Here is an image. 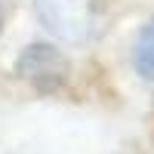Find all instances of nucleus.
<instances>
[{
  "mask_svg": "<svg viewBox=\"0 0 154 154\" xmlns=\"http://www.w3.org/2000/svg\"><path fill=\"white\" fill-rule=\"evenodd\" d=\"M40 25L65 43H89L105 31V0H34Z\"/></svg>",
  "mask_w": 154,
  "mask_h": 154,
  "instance_id": "1",
  "label": "nucleus"
},
{
  "mask_svg": "<svg viewBox=\"0 0 154 154\" xmlns=\"http://www.w3.org/2000/svg\"><path fill=\"white\" fill-rule=\"evenodd\" d=\"M19 71H22V77H28V80H34V83H40V80H62L65 77V71H68V65H65V59H62L53 46H31V49H25L22 53V59H19Z\"/></svg>",
  "mask_w": 154,
  "mask_h": 154,
  "instance_id": "2",
  "label": "nucleus"
},
{
  "mask_svg": "<svg viewBox=\"0 0 154 154\" xmlns=\"http://www.w3.org/2000/svg\"><path fill=\"white\" fill-rule=\"evenodd\" d=\"M136 71L145 77V80H154V19L139 31L136 40Z\"/></svg>",
  "mask_w": 154,
  "mask_h": 154,
  "instance_id": "3",
  "label": "nucleus"
},
{
  "mask_svg": "<svg viewBox=\"0 0 154 154\" xmlns=\"http://www.w3.org/2000/svg\"><path fill=\"white\" fill-rule=\"evenodd\" d=\"M0 31H3V9H0Z\"/></svg>",
  "mask_w": 154,
  "mask_h": 154,
  "instance_id": "4",
  "label": "nucleus"
}]
</instances>
